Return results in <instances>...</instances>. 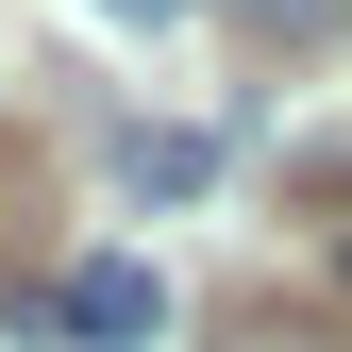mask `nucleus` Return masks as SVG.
I'll use <instances>...</instances> for the list:
<instances>
[{"mask_svg": "<svg viewBox=\"0 0 352 352\" xmlns=\"http://www.w3.org/2000/svg\"><path fill=\"white\" fill-rule=\"evenodd\" d=\"M34 319H51V336H84V352H151V336H168V269H151V252H84V269L34 302Z\"/></svg>", "mask_w": 352, "mask_h": 352, "instance_id": "f257e3e1", "label": "nucleus"}, {"mask_svg": "<svg viewBox=\"0 0 352 352\" xmlns=\"http://www.w3.org/2000/svg\"><path fill=\"white\" fill-rule=\"evenodd\" d=\"M118 168H135L151 201H201V185H218V135H135V151H118Z\"/></svg>", "mask_w": 352, "mask_h": 352, "instance_id": "f03ea898", "label": "nucleus"}, {"mask_svg": "<svg viewBox=\"0 0 352 352\" xmlns=\"http://www.w3.org/2000/svg\"><path fill=\"white\" fill-rule=\"evenodd\" d=\"M101 17H185V0H101Z\"/></svg>", "mask_w": 352, "mask_h": 352, "instance_id": "7ed1b4c3", "label": "nucleus"}, {"mask_svg": "<svg viewBox=\"0 0 352 352\" xmlns=\"http://www.w3.org/2000/svg\"><path fill=\"white\" fill-rule=\"evenodd\" d=\"M252 17H285V34H302V17H319V0H252Z\"/></svg>", "mask_w": 352, "mask_h": 352, "instance_id": "20e7f679", "label": "nucleus"}]
</instances>
